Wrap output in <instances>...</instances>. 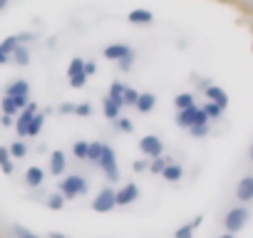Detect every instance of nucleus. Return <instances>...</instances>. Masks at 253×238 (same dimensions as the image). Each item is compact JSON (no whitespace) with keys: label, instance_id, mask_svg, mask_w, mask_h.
<instances>
[{"label":"nucleus","instance_id":"obj_22","mask_svg":"<svg viewBox=\"0 0 253 238\" xmlns=\"http://www.w3.org/2000/svg\"><path fill=\"white\" fill-rule=\"evenodd\" d=\"M102 142H87V157H84V161H89L92 166H97L99 164V157H102Z\"/></svg>","mask_w":253,"mask_h":238},{"label":"nucleus","instance_id":"obj_43","mask_svg":"<svg viewBox=\"0 0 253 238\" xmlns=\"http://www.w3.org/2000/svg\"><path fill=\"white\" fill-rule=\"evenodd\" d=\"M147 159H137V161H132V171H137V174H142V171H147Z\"/></svg>","mask_w":253,"mask_h":238},{"label":"nucleus","instance_id":"obj_15","mask_svg":"<svg viewBox=\"0 0 253 238\" xmlns=\"http://www.w3.org/2000/svg\"><path fill=\"white\" fill-rule=\"evenodd\" d=\"M154 107H157V97H154L152 92H139L134 109L142 112V114H149V112H154Z\"/></svg>","mask_w":253,"mask_h":238},{"label":"nucleus","instance_id":"obj_45","mask_svg":"<svg viewBox=\"0 0 253 238\" xmlns=\"http://www.w3.org/2000/svg\"><path fill=\"white\" fill-rule=\"evenodd\" d=\"M0 127H13V117H8V114H0Z\"/></svg>","mask_w":253,"mask_h":238},{"label":"nucleus","instance_id":"obj_31","mask_svg":"<svg viewBox=\"0 0 253 238\" xmlns=\"http://www.w3.org/2000/svg\"><path fill=\"white\" fill-rule=\"evenodd\" d=\"M10 231H13V236H15V238H40L35 231H30V228H28V226H23V223H13V228H10Z\"/></svg>","mask_w":253,"mask_h":238},{"label":"nucleus","instance_id":"obj_9","mask_svg":"<svg viewBox=\"0 0 253 238\" xmlns=\"http://www.w3.org/2000/svg\"><path fill=\"white\" fill-rule=\"evenodd\" d=\"M30 102V97H3V99H0V112H3V114H8V117H15L25 104Z\"/></svg>","mask_w":253,"mask_h":238},{"label":"nucleus","instance_id":"obj_19","mask_svg":"<svg viewBox=\"0 0 253 238\" xmlns=\"http://www.w3.org/2000/svg\"><path fill=\"white\" fill-rule=\"evenodd\" d=\"M10 62H15L18 67H28L30 65V50L25 45H15V50L10 52Z\"/></svg>","mask_w":253,"mask_h":238},{"label":"nucleus","instance_id":"obj_33","mask_svg":"<svg viewBox=\"0 0 253 238\" xmlns=\"http://www.w3.org/2000/svg\"><path fill=\"white\" fill-rule=\"evenodd\" d=\"M82 67H84V57H75V60H70V65H67V77L80 75Z\"/></svg>","mask_w":253,"mask_h":238},{"label":"nucleus","instance_id":"obj_27","mask_svg":"<svg viewBox=\"0 0 253 238\" xmlns=\"http://www.w3.org/2000/svg\"><path fill=\"white\" fill-rule=\"evenodd\" d=\"M122 92H124V84H122V82H112V84H109V94H107V97H109L119 109L124 107V104H122Z\"/></svg>","mask_w":253,"mask_h":238},{"label":"nucleus","instance_id":"obj_18","mask_svg":"<svg viewBox=\"0 0 253 238\" xmlns=\"http://www.w3.org/2000/svg\"><path fill=\"white\" fill-rule=\"evenodd\" d=\"M5 94L8 97H30V84L25 79H13L8 87H5Z\"/></svg>","mask_w":253,"mask_h":238},{"label":"nucleus","instance_id":"obj_14","mask_svg":"<svg viewBox=\"0 0 253 238\" xmlns=\"http://www.w3.org/2000/svg\"><path fill=\"white\" fill-rule=\"evenodd\" d=\"M126 20H129L132 25H152L154 23V15L147 8H134L129 15H126Z\"/></svg>","mask_w":253,"mask_h":238},{"label":"nucleus","instance_id":"obj_49","mask_svg":"<svg viewBox=\"0 0 253 238\" xmlns=\"http://www.w3.org/2000/svg\"><path fill=\"white\" fill-rule=\"evenodd\" d=\"M8 5H10V0H0V13H3Z\"/></svg>","mask_w":253,"mask_h":238},{"label":"nucleus","instance_id":"obj_28","mask_svg":"<svg viewBox=\"0 0 253 238\" xmlns=\"http://www.w3.org/2000/svg\"><path fill=\"white\" fill-rule=\"evenodd\" d=\"M65 203H67V201L62 198V194H60V191H57V194H50V196L45 198V206H47L50 211H62V208H65Z\"/></svg>","mask_w":253,"mask_h":238},{"label":"nucleus","instance_id":"obj_50","mask_svg":"<svg viewBox=\"0 0 253 238\" xmlns=\"http://www.w3.org/2000/svg\"><path fill=\"white\" fill-rule=\"evenodd\" d=\"M216 238H236L233 233H221V236H216Z\"/></svg>","mask_w":253,"mask_h":238},{"label":"nucleus","instance_id":"obj_32","mask_svg":"<svg viewBox=\"0 0 253 238\" xmlns=\"http://www.w3.org/2000/svg\"><path fill=\"white\" fill-rule=\"evenodd\" d=\"M137 97H139L137 89L124 87V92H122V104H124V107H134V104H137Z\"/></svg>","mask_w":253,"mask_h":238},{"label":"nucleus","instance_id":"obj_40","mask_svg":"<svg viewBox=\"0 0 253 238\" xmlns=\"http://www.w3.org/2000/svg\"><path fill=\"white\" fill-rule=\"evenodd\" d=\"M15 45H18V42H15V35H10V38H5L3 42H0V47H3V50H5L8 55H10V52L15 50Z\"/></svg>","mask_w":253,"mask_h":238},{"label":"nucleus","instance_id":"obj_38","mask_svg":"<svg viewBox=\"0 0 253 238\" xmlns=\"http://www.w3.org/2000/svg\"><path fill=\"white\" fill-rule=\"evenodd\" d=\"M33 40H35V33H30V30L15 35V42H18V45H28V42H33Z\"/></svg>","mask_w":253,"mask_h":238},{"label":"nucleus","instance_id":"obj_48","mask_svg":"<svg viewBox=\"0 0 253 238\" xmlns=\"http://www.w3.org/2000/svg\"><path fill=\"white\" fill-rule=\"evenodd\" d=\"M209 84H213V82L211 79H199V89H206Z\"/></svg>","mask_w":253,"mask_h":238},{"label":"nucleus","instance_id":"obj_4","mask_svg":"<svg viewBox=\"0 0 253 238\" xmlns=\"http://www.w3.org/2000/svg\"><path fill=\"white\" fill-rule=\"evenodd\" d=\"M139 152H142L147 159L162 157V154H164V142H162V137H157V134L142 137V139H139Z\"/></svg>","mask_w":253,"mask_h":238},{"label":"nucleus","instance_id":"obj_36","mask_svg":"<svg viewBox=\"0 0 253 238\" xmlns=\"http://www.w3.org/2000/svg\"><path fill=\"white\" fill-rule=\"evenodd\" d=\"M70 79V87L72 89H82L84 84H87V75L84 72H80V75H75V77H67Z\"/></svg>","mask_w":253,"mask_h":238},{"label":"nucleus","instance_id":"obj_10","mask_svg":"<svg viewBox=\"0 0 253 238\" xmlns=\"http://www.w3.org/2000/svg\"><path fill=\"white\" fill-rule=\"evenodd\" d=\"M47 169H50V174H52V176H62V174L67 171V157H65V152H62V149H55V152L50 154Z\"/></svg>","mask_w":253,"mask_h":238},{"label":"nucleus","instance_id":"obj_3","mask_svg":"<svg viewBox=\"0 0 253 238\" xmlns=\"http://www.w3.org/2000/svg\"><path fill=\"white\" fill-rule=\"evenodd\" d=\"M102 171H104V176H107V181H119L122 179V174H119V164H117V154H114V149L112 147H102V157H99V164H97Z\"/></svg>","mask_w":253,"mask_h":238},{"label":"nucleus","instance_id":"obj_25","mask_svg":"<svg viewBox=\"0 0 253 238\" xmlns=\"http://www.w3.org/2000/svg\"><path fill=\"white\" fill-rule=\"evenodd\" d=\"M8 154L13 157V161L25 159V157H28V144H25V142H20V139H15V142L8 147Z\"/></svg>","mask_w":253,"mask_h":238},{"label":"nucleus","instance_id":"obj_11","mask_svg":"<svg viewBox=\"0 0 253 238\" xmlns=\"http://www.w3.org/2000/svg\"><path fill=\"white\" fill-rule=\"evenodd\" d=\"M204 94H206V99H209V102L218 104L221 109H226V107H228V94H226V89H221L218 84H209V87L204 89Z\"/></svg>","mask_w":253,"mask_h":238},{"label":"nucleus","instance_id":"obj_26","mask_svg":"<svg viewBox=\"0 0 253 238\" xmlns=\"http://www.w3.org/2000/svg\"><path fill=\"white\" fill-rule=\"evenodd\" d=\"M194 104H196V102H194V94H191V92H181V94L174 97L176 112H179V109H189V107H194Z\"/></svg>","mask_w":253,"mask_h":238},{"label":"nucleus","instance_id":"obj_29","mask_svg":"<svg viewBox=\"0 0 253 238\" xmlns=\"http://www.w3.org/2000/svg\"><path fill=\"white\" fill-rule=\"evenodd\" d=\"M201 109H204V114L209 117V122H216V119H221V117H223V109H221L218 104H213V102H206Z\"/></svg>","mask_w":253,"mask_h":238},{"label":"nucleus","instance_id":"obj_44","mask_svg":"<svg viewBox=\"0 0 253 238\" xmlns=\"http://www.w3.org/2000/svg\"><path fill=\"white\" fill-rule=\"evenodd\" d=\"M57 112H60V114H75V104H72V102H65V104H60Z\"/></svg>","mask_w":253,"mask_h":238},{"label":"nucleus","instance_id":"obj_30","mask_svg":"<svg viewBox=\"0 0 253 238\" xmlns=\"http://www.w3.org/2000/svg\"><path fill=\"white\" fill-rule=\"evenodd\" d=\"M112 124H114L119 132H124V134H132V132H134V122H132L129 117H117Z\"/></svg>","mask_w":253,"mask_h":238},{"label":"nucleus","instance_id":"obj_1","mask_svg":"<svg viewBox=\"0 0 253 238\" xmlns=\"http://www.w3.org/2000/svg\"><path fill=\"white\" fill-rule=\"evenodd\" d=\"M87 191H89V184H87L84 174H70L60 181V194L65 201H75L80 196H87Z\"/></svg>","mask_w":253,"mask_h":238},{"label":"nucleus","instance_id":"obj_35","mask_svg":"<svg viewBox=\"0 0 253 238\" xmlns=\"http://www.w3.org/2000/svg\"><path fill=\"white\" fill-rule=\"evenodd\" d=\"M72 154H75L77 161H84V157H87V142H82V139L75 142V144H72Z\"/></svg>","mask_w":253,"mask_h":238},{"label":"nucleus","instance_id":"obj_12","mask_svg":"<svg viewBox=\"0 0 253 238\" xmlns=\"http://www.w3.org/2000/svg\"><path fill=\"white\" fill-rule=\"evenodd\" d=\"M45 184V169L42 166H30L28 171H25V186H30V189H40Z\"/></svg>","mask_w":253,"mask_h":238},{"label":"nucleus","instance_id":"obj_8","mask_svg":"<svg viewBox=\"0 0 253 238\" xmlns=\"http://www.w3.org/2000/svg\"><path fill=\"white\" fill-rule=\"evenodd\" d=\"M102 55H104V60L119 62V60H124V57L134 55V50H132L129 45H124V42H112V45H107V47L102 50Z\"/></svg>","mask_w":253,"mask_h":238},{"label":"nucleus","instance_id":"obj_39","mask_svg":"<svg viewBox=\"0 0 253 238\" xmlns=\"http://www.w3.org/2000/svg\"><path fill=\"white\" fill-rule=\"evenodd\" d=\"M75 114H77V117H89V114H92V104H89V102L75 104Z\"/></svg>","mask_w":253,"mask_h":238},{"label":"nucleus","instance_id":"obj_37","mask_svg":"<svg viewBox=\"0 0 253 238\" xmlns=\"http://www.w3.org/2000/svg\"><path fill=\"white\" fill-rule=\"evenodd\" d=\"M117 67H119V72H132V67H134V55L119 60V62H117Z\"/></svg>","mask_w":253,"mask_h":238},{"label":"nucleus","instance_id":"obj_5","mask_svg":"<svg viewBox=\"0 0 253 238\" xmlns=\"http://www.w3.org/2000/svg\"><path fill=\"white\" fill-rule=\"evenodd\" d=\"M92 211L94 213H109V211H114L117 208V203H114V189H102L94 198H92Z\"/></svg>","mask_w":253,"mask_h":238},{"label":"nucleus","instance_id":"obj_34","mask_svg":"<svg viewBox=\"0 0 253 238\" xmlns=\"http://www.w3.org/2000/svg\"><path fill=\"white\" fill-rule=\"evenodd\" d=\"M209 124H191L189 127V134H191V139H204L206 134H209Z\"/></svg>","mask_w":253,"mask_h":238},{"label":"nucleus","instance_id":"obj_2","mask_svg":"<svg viewBox=\"0 0 253 238\" xmlns=\"http://www.w3.org/2000/svg\"><path fill=\"white\" fill-rule=\"evenodd\" d=\"M248 218H251V211L246 208V206H231L226 213H223V218H221V223H223V228H226V233H241L246 226H248Z\"/></svg>","mask_w":253,"mask_h":238},{"label":"nucleus","instance_id":"obj_13","mask_svg":"<svg viewBox=\"0 0 253 238\" xmlns=\"http://www.w3.org/2000/svg\"><path fill=\"white\" fill-rule=\"evenodd\" d=\"M42 127H45V112H38V114L30 119V122H28V127H25V139H35V137H40Z\"/></svg>","mask_w":253,"mask_h":238},{"label":"nucleus","instance_id":"obj_20","mask_svg":"<svg viewBox=\"0 0 253 238\" xmlns=\"http://www.w3.org/2000/svg\"><path fill=\"white\" fill-rule=\"evenodd\" d=\"M0 171H3L5 176H13L15 174V161L8 154V147H0Z\"/></svg>","mask_w":253,"mask_h":238},{"label":"nucleus","instance_id":"obj_7","mask_svg":"<svg viewBox=\"0 0 253 238\" xmlns=\"http://www.w3.org/2000/svg\"><path fill=\"white\" fill-rule=\"evenodd\" d=\"M236 198L241 206L251 203L253 201V174H243L236 184Z\"/></svg>","mask_w":253,"mask_h":238},{"label":"nucleus","instance_id":"obj_6","mask_svg":"<svg viewBox=\"0 0 253 238\" xmlns=\"http://www.w3.org/2000/svg\"><path fill=\"white\" fill-rule=\"evenodd\" d=\"M139 186L134 184V181H129V184H124L119 191H114V203L117 206H132L137 198H139Z\"/></svg>","mask_w":253,"mask_h":238},{"label":"nucleus","instance_id":"obj_42","mask_svg":"<svg viewBox=\"0 0 253 238\" xmlns=\"http://www.w3.org/2000/svg\"><path fill=\"white\" fill-rule=\"evenodd\" d=\"M82 72H84L87 77L97 75V62H92V60H84V67H82Z\"/></svg>","mask_w":253,"mask_h":238},{"label":"nucleus","instance_id":"obj_24","mask_svg":"<svg viewBox=\"0 0 253 238\" xmlns=\"http://www.w3.org/2000/svg\"><path fill=\"white\" fill-rule=\"evenodd\" d=\"M102 112H104V117L109 119V122H114L117 117H122V109H119L109 97H104V99H102Z\"/></svg>","mask_w":253,"mask_h":238},{"label":"nucleus","instance_id":"obj_41","mask_svg":"<svg viewBox=\"0 0 253 238\" xmlns=\"http://www.w3.org/2000/svg\"><path fill=\"white\" fill-rule=\"evenodd\" d=\"M194 124H209V117L204 114L201 107H196V114H194Z\"/></svg>","mask_w":253,"mask_h":238},{"label":"nucleus","instance_id":"obj_17","mask_svg":"<svg viewBox=\"0 0 253 238\" xmlns=\"http://www.w3.org/2000/svg\"><path fill=\"white\" fill-rule=\"evenodd\" d=\"M204 223V216H196L194 221H186L184 226H179L176 231H174V238H194V233H196V228Z\"/></svg>","mask_w":253,"mask_h":238},{"label":"nucleus","instance_id":"obj_46","mask_svg":"<svg viewBox=\"0 0 253 238\" xmlns=\"http://www.w3.org/2000/svg\"><path fill=\"white\" fill-rule=\"evenodd\" d=\"M45 238H70V236H67V233H62V231H50Z\"/></svg>","mask_w":253,"mask_h":238},{"label":"nucleus","instance_id":"obj_47","mask_svg":"<svg viewBox=\"0 0 253 238\" xmlns=\"http://www.w3.org/2000/svg\"><path fill=\"white\" fill-rule=\"evenodd\" d=\"M8 62H10V55H8L3 47H0V65H8Z\"/></svg>","mask_w":253,"mask_h":238},{"label":"nucleus","instance_id":"obj_21","mask_svg":"<svg viewBox=\"0 0 253 238\" xmlns=\"http://www.w3.org/2000/svg\"><path fill=\"white\" fill-rule=\"evenodd\" d=\"M194 114H196V104L189 107V109H179V112H176V124H179L181 129H189V127L194 124Z\"/></svg>","mask_w":253,"mask_h":238},{"label":"nucleus","instance_id":"obj_16","mask_svg":"<svg viewBox=\"0 0 253 238\" xmlns=\"http://www.w3.org/2000/svg\"><path fill=\"white\" fill-rule=\"evenodd\" d=\"M164 181H169V184H176V181H181L184 179V166L181 164H176V161H171V164H167L164 166V171L159 174Z\"/></svg>","mask_w":253,"mask_h":238},{"label":"nucleus","instance_id":"obj_23","mask_svg":"<svg viewBox=\"0 0 253 238\" xmlns=\"http://www.w3.org/2000/svg\"><path fill=\"white\" fill-rule=\"evenodd\" d=\"M171 161H174V157H167V154L154 157V159H149L147 171H152V174H162V171H164V166H167V164H171Z\"/></svg>","mask_w":253,"mask_h":238}]
</instances>
